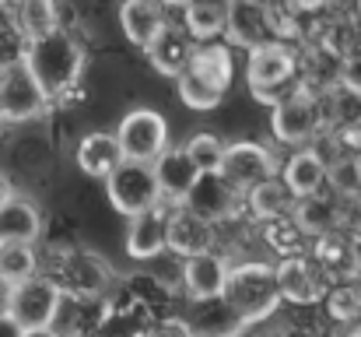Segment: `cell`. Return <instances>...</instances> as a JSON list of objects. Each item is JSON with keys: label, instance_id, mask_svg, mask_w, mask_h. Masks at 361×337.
I'll list each match as a JSON object with an SVG mask.
<instances>
[{"label": "cell", "instance_id": "obj_38", "mask_svg": "<svg viewBox=\"0 0 361 337\" xmlns=\"http://www.w3.org/2000/svg\"><path fill=\"white\" fill-rule=\"evenodd\" d=\"M14 197V187H11V179L7 176H0V211H4V204Z\"/></svg>", "mask_w": 361, "mask_h": 337}, {"label": "cell", "instance_id": "obj_2", "mask_svg": "<svg viewBox=\"0 0 361 337\" xmlns=\"http://www.w3.org/2000/svg\"><path fill=\"white\" fill-rule=\"evenodd\" d=\"M85 64H88L85 42L74 32H67V28L28 42V53H25V67L42 85L49 102H67L81 88Z\"/></svg>", "mask_w": 361, "mask_h": 337}, {"label": "cell", "instance_id": "obj_31", "mask_svg": "<svg viewBox=\"0 0 361 337\" xmlns=\"http://www.w3.org/2000/svg\"><path fill=\"white\" fill-rule=\"evenodd\" d=\"M28 39L14 21V4H0V71L25 64Z\"/></svg>", "mask_w": 361, "mask_h": 337}, {"label": "cell", "instance_id": "obj_15", "mask_svg": "<svg viewBox=\"0 0 361 337\" xmlns=\"http://www.w3.org/2000/svg\"><path fill=\"white\" fill-rule=\"evenodd\" d=\"M126 256L137 264H151L169 253V204H158L126 222Z\"/></svg>", "mask_w": 361, "mask_h": 337}, {"label": "cell", "instance_id": "obj_18", "mask_svg": "<svg viewBox=\"0 0 361 337\" xmlns=\"http://www.w3.org/2000/svg\"><path fill=\"white\" fill-rule=\"evenodd\" d=\"M123 162L126 158H123V148L116 141V130H88V134H81V141L74 148V165L85 176L102 179V183L120 169Z\"/></svg>", "mask_w": 361, "mask_h": 337}, {"label": "cell", "instance_id": "obj_42", "mask_svg": "<svg viewBox=\"0 0 361 337\" xmlns=\"http://www.w3.org/2000/svg\"><path fill=\"white\" fill-rule=\"evenodd\" d=\"M0 126H4V123H0Z\"/></svg>", "mask_w": 361, "mask_h": 337}, {"label": "cell", "instance_id": "obj_24", "mask_svg": "<svg viewBox=\"0 0 361 337\" xmlns=\"http://www.w3.org/2000/svg\"><path fill=\"white\" fill-rule=\"evenodd\" d=\"M179 25H183V32L197 46L221 42L225 39V28H228V4H211V0L179 4Z\"/></svg>", "mask_w": 361, "mask_h": 337}, {"label": "cell", "instance_id": "obj_22", "mask_svg": "<svg viewBox=\"0 0 361 337\" xmlns=\"http://www.w3.org/2000/svg\"><path fill=\"white\" fill-rule=\"evenodd\" d=\"M154 179H158V190H161V201L169 208L183 204L190 197V190L197 187L200 179V169L190 162V155L183 151V144H172L158 162H154Z\"/></svg>", "mask_w": 361, "mask_h": 337}, {"label": "cell", "instance_id": "obj_6", "mask_svg": "<svg viewBox=\"0 0 361 337\" xmlns=\"http://www.w3.org/2000/svg\"><path fill=\"white\" fill-rule=\"evenodd\" d=\"M106 197L120 215H126V222L158 208V204H165L158 179H154V165H144V162H123L106 179Z\"/></svg>", "mask_w": 361, "mask_h": 337}, {"label": "cell", "instance_id": "obj_25", "mask_svg": "<svg viewBox=\"0 0 361 337\" xmlns=\"http://www.w3.org/2000/svg\"><path fill=\"white\" fill-rule=\"evenodd\" d=\"M242 204H245V211H249L252 222L270 225V222H284V218H291L298 201L291 197V190H288L284 179L277 176V179H270V183L249 190V194L242 197Z\"/></svg>", "mask_w": 361, "mask_h": 337}, {"label": "cell", "instance_id": "obj_19", "mask_svg": "<svg viewBox=\"0 0 361 337\" xmlns=\"http://www.w3.org/2000/svg\"><path fill=\"white\" fill-rule=\"evenodd\" d=\"M270 18H267V4H252V0H232L228 4V28H225V42L232 49L252 53L256 46L270 42Z\"/></svg>", "mask_w": 361, "mask_h": 337}, {"label": "cell", "instance_id": "obj_35", "mask_svg": "<svg viewBox=\"0 0 361 337\" xmlns=\"http://www.w3.org/2000/svg\"><path fill=\"white\" fill-rule=\"evenodd\" d=\"M256 337H312L309 331H302V327H274V331H263V334Z\"/></svg>", "mask_w": 361, "mask_h": 337}, {"label": "cell", "instance_id": "obj_10", "mask_svg": "<svg viewBox=\"0 0 361 337\" xmlns=\"http://www.w3.org/2000/svg\"><path fill=\"white\" fill-rule=\"evenodd\" d=\"M49 95L25 64L0 71V123H32L49 110Z\"/></svg>", "mask_w": 361, "mask_h": 337}, {"label": "cell", "instance_id": "obj_11", "mask_svg": "<svg viewBox=\"0 0 361 337\" xmlns=\"http://www.w3.org/2000/svg\"><path fill=\"white\" fill-rule=\"evenodd\" d=\"M277 281H281V295L288 306H316L330 292V274L309 253L277 260Z\"/></svg>", "mask_w": 361, "mask_h": 337}, {"label": "cell", "instance_id": "obj_29", "mask_svg": "<svg viewBox=\"0 0 361 337\" xmlns=\"http://www.w3.org/2000/svg\"><path fill=\"white\" fill-rule=\"evenodd\" d=\"M183 151H186L190 162L200 169V176H211V172H221L228 144H225L214 130H193V134L183 141Z\"/></svg>", "mask_w": 361, "mask_h": 337}, {"label": "cell", "instance_id": "obj_43", "mask_svg": "<svg viewBox=\"0 0 361 337\" xmlns=\"http://www.w3.org/2000/svg\"><path fill=\"white\" fill-rule=\"evenodd\" d=\"M358 11H361V7H358Z\"/></svg>", "mask_w": 361, "mask_h": 337}, {"label": "cell", "instance_id": "obj_16", "mask_svg": "<svg viewBox=\"0 0 361 337\" xmlns=\"http://www.w3.org/2000/svg\"><path fill=\"white\" fill-rule=\"evenodd\" d=\"M42 232H46V215L32 197L14 194L4 204V211H0V246H39Z\"/></svg>", "mask_w": 361, "mask_h": 337}, {"label": "cell", "instance_id": "obj_1", "mask_svg": "<svg viewBox=\"0 0 361 337\" xmlns=\"http://www.w3.org/2000/svg\"><path fill=\"white\" fill-rule=\"evenodd\" d=\"M39 253H42V271L39 274H46L60 288L63 299L106 302L116 292V285H120L113 264L102 253L88 249V246H74V242H60L56 246L53 242V246H46Z\"/></svg>", "mask_w": 361, "mask_h": 337}, {"label": "cell", "instance_id": "obj_3", "mask_svg": "<svg viewBox=\"0 0 361 337\" xmlns=\"http://www.w3.org/2000/svg\"><path fill=\"white\" fill-rule=\"evenodd\" d=\"M225 299L245 320V327L270 324L284 306L281 281H277V264H270V260H239V264H232Z\"/></svg>", "mask_w": 361, "mask_h": 337}, {"label": "cell", "instance_id": "obj_26", "mask_svg": "<svg viewBox=\"0 0 361 337\" xmlns=\"http://www.w3.org/2000/svg\"><path fill=\"white\" fill-rule=\"evenodd\" d=\"M190 74L200 78V81H207V85H214V88H221V92L228 95V88H232V81H235L232 46H228L225 39H221V42H204V46H197V53H193V60H190Z\"/></svg>", "mask_w": 361, "mask_h": 337}, {"label": "cell", "instance_id": "obj_30", "mask_svg": "<svg viewBox=\"0 0 361 337\" xmlns=\"http://www.w3.org/2000/svg\"><path fill=\"white\" fill-rule=\"evenodd\" d=\"M42 271L39 246H0V278L7 285H21Z\"/></svg>", "mask_w": 361, "mask_h": 337}, {"label": "cell", "instance_id": "obj_13", "mask_svg": "<svg viewBox=\"0 0 361 337\" xmlns=\"http://www.w3.org/2000/svg\"><path fill=\"white\" fill-rule=\"evenodd\" d=\"M232 256L221 249L200 253L193 260H183V299L186 302H204V299H221L228 288V274H232Z\"/></svg>", "mask_w": 361, "mask_h": 337}, {"label": "cell", "instance_id": "obj_7", "mask_svg": "<svg viewBox=\"0 0 361 337\" xmlns=\"http://www.w3.org/2000/svg\"><path fill=\"white\" fill-rule=\"evenodd\" d=\"M221 176L245 197L249 190H256V187L277 179V176H281V162H277V155H274L267 144L245 137V141H232V144H228Z\"/></svg>", "mask_w": 361, "mask_h": 337}, {"label": "cell", "instance_id": "obj_14", "mask_svg": "<svg viewBox=\"0 0 361 337\" xmlns=\"http://www.w3.org/2000/svg\"><path fill=\"white\" fill-rule=\"evenodd\" d=\"M218 235H221L218 225L204 222L190 208H183V204L169 208V253L176 260H193L200 253L218 249Z\"/></svg>", "mask_w": 361, "mask_h": 337}, {"label": "cell", "instance_id": "obj_33", "mask_svg": "<svg viewBox=\"0 0 361 337\" xmlns=\"http://www.w3.org/2000/svg\"><path fill=\"white\" fill-rule=\"evenodd\" d=\"M326 313L341 324V327H351L361 320V288L355 281H341V285H330L326 292Z\"/></svg>", "mask_w": 361, "mask_h": 337}, {"label": "cell", "instance_id": "obj_12", "mask_svg": "<svg viewBox=\"0 0 361 337\" xmlns=\"http://www.w3.org/2000/svg\"><path fill=\"white\" fill-rule=\"evenodd\" d=\"M183 208H190L193 215H200L204 222L211 225H221L225 222H235L239 211H245L242 204V194L221 176V172H211V176H200L197 187L190 190V197L183 201Z\"/></svg>", "mask_w": 361, "mask_h": 337}, {"label": "cell", "instance_id": "obj_28", "mask_svg": "<svg viewBox=\"0 0 361 337\" xmlns=\"http://www.w3.org/2000/svg\"><path fill=\"white\" fill-rule=\"evenodd\" d=\"M14 21L25 32V39L35 42V39L63 28V7L49 4V0H25V4H14Z\"/></svg>", "mask_w": 361, "mask_h": 337}, {"label": "cell", "instance_id": "obj_23", "mask_svg": "<svg viewBox=\"0 0 361 337\" xmlns=\"http://www.w3.org/2000/svg\"><path fill=\"white\" fill-rule=\"evenodd\" d=\"M169 25V7L154 4V0H126L120 4V28L130 46L137 49H151V42L161 35V28Z\"/></svg>", "mask_w": 361, "mask_h": 337}, {"label": "cell", "instance_id": "obj_37", "mask_svg": "<svg viewBox=\"0 0 361 337\" xmlns=\"http://www.w3.org/2000/svg\"><path fill=\"white\" fill-rule=\"evenodd\" d=\"M21 334H25V331H21L11 317H0V337H21Z\"/></svg>", "mask_w": 361, "mask_h": 337}, {"label": "cell", "instance_id": "obj_34", "mask_svg": "<svg viewBox=\"0 0 361 337\" xmlns=\"http://www.w3.org/2000/svg\"><path fill=\"white\" fill-rule=\"evenodd\" d=\"M147 337H193V331H190V324L183 320V313H172V317L158 320V324L147 331Z\"/></svg>", "mask_w": 361, "mask_h": 337}, {"label": "cell", "instance_id": "obj_8", "mask_svg": "<svg viewBox=\"0 0 361 337\" xmlns=\"http://www.w3.org/2000/svg\"><path fill=\"white\" fill-rule=\"evenodd\" d=\"M60 306H63L60 288H56L46 274H35V278L14 285L7 317H11L21 331H42V327H53V324H56Z\"/></svg>", "mask_w": 361, "mask_h": 337}, {"label": "cell", "instance_id": "obj_20", "mask_svg": "<svg viewBox=\"0 0 361 337\" xmlns=\"http://www.w3.org/2000/svg\"><path fill=\"white\" fill-rule=\"evenodd\" d=\"M183 320L190 324L193 337H242L249 327L239 313L228 306V299H204V302H186Z\"/></svg>", "mask_w": 361, "mask_h": 337}, {"label": "cell", "instance_id": "obj_32", "mask_svg": "<svg viewBox=\"0 0 361 337\" xmlns=\"http://www.w3.org/2000/svg\"><path fill=\"white\" fill-rule=\"evenodd\" d=\"M176 95H179V102H183L186 110H193V112H214L225 99H228L221 88H214V85H207V81L193 78L190 71L176 81Z\"/></svg>", "mask_w": 361, "mask_h": 337}, {"label": "cell", "instance_id": "obj_4", "mask_svg": "<svg viewBox=\"0 0 361 337\" xmlns=\"http://www.w3.org/2000/svg\"><path fill=\"white\" fill-rule=\"evenodd\" d=\"M245 81L252 99L267 110H277L281 102L305 92V85L298 81V53L291 49V42L277 39L245 53Z\"/></svg>", "mask_w": 361, "mask_h": 337}, {"label": "cell", "instance_id": "obj_9", "mask_svg": "<svg viewBox=\"0 0 361 337\" xmlns=\"http://www.w3.org/2000/svg\"><path fill=\"white\" fill-rule=\"evenodd\" d=\"M270 130L277 137V144H288V148H312L316 134L323 130V106L319 99L305 88L298 92L295 99L281 102L277 110H270Z\"/></svg>", "mask_w": 361, "mask_h": 337}, {"label": "cell", "instance_id": "obj_5", "mask_svg": "<svg viewBox=\"0 0 361 337\" xmlns=\"http://www.w3.org/2000/svg\"><path fill=\"white\" fill-rule=\"evenodd\" d=\"M116 141H120L126 162L154 165L172 148L169 119H165V112H158L154 106H133V110L123 112L120 123H116Z\"/></svg>", "mask_w": 361, "mask_h": 337}, {"label": "cell", "instance_id": "obj_36", "mask_svg": "<svg viewBox=\"0 0 361 337\" xmlns=\"http://www.w3.org/2000/svg\"><path fill=\"white\" fill-rule=\"evenodd\" d=\"M11 295H14V285H7V281L0 278V317H7V309H11Z\"/></svg>", "mask_w": 361, "mask_h": 337}, {"label": "cell", "instance_id": "obj_41", "mask_svg": "<svg viewBox=\"0 0 361 337\" xmlns=\"http://www.w3.org/2000/svg\"><path fill=\"white\" fill-rule=\"evenodd\" d=\"M74 337H95V334H74Z\"/></svg>", "mask_w": 361, "mask_h": 337}, {"label": "cell", "instance_id": "obj_27", "mask_svg": "<svg viewBox=\"0 0 361 337\" xmlns=\"http://www.w3.org/2000/svg\"><path fill=\"white\" fill-rule=\"evenodd\" d=\"M291 222L298 225L302 235L326 239V235H334V228H337V222H341V211H337V201H334V197L316 194V197H305V201L295 204Z\"/></svg>", "mask_w": 361, "mask_h": 337}, {"label": "cell", "instance_id": "obj_40", "mask_svg": "<svg viewBox=\"0 0 361 337\" xmlns=\"http://www.w3.org/2000/svg\"><path fill=\"white\" fill-rule=\"evenodd\" d=\"M355 169H358V183H361V155L355 158Z\"/></svg>", "mask_w": 361, "mask_h": 337}, {"label": "cell", "instance_id": "obj_21", "mask_svg": "<svg viewBox=\"0 0 361 337\" xmlns=\"http://www.w3.org/2000/svg\"><path fill=\"white\" fill-rule=\"evenodd\" d=\"M281 179H284V187L291 190L295 201H305V197L323 194V187L330 179V165H326V158L316 148H298L281 165Z\"/></svg>", "mask_w": 361, "mask_h": 337}, {"label": "cell", "instance_id": "obj_17", "mask_svg": "<svg viewBox=\"0 0 361 337\" xmlns=\"http://www.w3.org/2000/svg\"><path fill=\"white\" fill-rule=\"evenodd\" d=\"M193 53H197V42L183 32V25H179V21H169V25L161 28V35L151 42V49H147L144 57H147V64H151L161 78L179 81V78L190 71Z\"/></svg>", "mask_w": 361, "mask_h": 337}, {"label": "cell", "instance_id": "obj_39", "mask_svg": "<svg viewBox=\"0 0 361 337\" xmlns=\"http://www.w3.org/2000/svg\"><path fill=\"white\" fill-rule=\"evenodd\" d=\"M21 337H63L60 331H53V327H42V331H25Z\"/></svg>", "mask_w": 361, "mask_h": 337}]
</instances>
